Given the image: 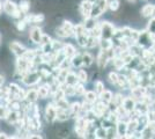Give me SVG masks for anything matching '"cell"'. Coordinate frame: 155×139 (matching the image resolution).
<instances>
[{"label": "cell", "instance_id": "cell-1", "mask_svg": "<svg viewBox=\"0 0 155 139\" xmlns=\"http://www.w3.org/2000/svg\"><path fill=\"white\" fill-rule=\"evenodd\" d=\"M42 79L41 78V74H39L38 71H35V70H32V71H28L27 73L23 74V77H22V82L27 85V86H32V85H36L37 82H39V80Z\"/></svg>", "mask_w": 155, "mask_h": 139}, {"label": "cell", "instance_id": "cell-2", "mask_svg": "<svg viewBox=\"0 0 155 139\" xmlns=\"http://www.w3.org/2000/svg\"><path fill=\"white\" fill-rule=\"evenodd\" d=\"M101 26V37L102 38H112L114 37V33L116 30L115 26L112 23H110L108 21H103L100 23Z\"/></svg>", "mask_w": 155, "mask_h": 139}, {"label": "cell", "instance_id": "cell-3", "mask_svg": "<svg viewBox=\"0 0 155 139\" xmlns=\"http://www.w3.org/2000/svg\"><path fill=\"white\" fill-rule=\"evenodd\" d=\"M9 50L18 58V57H22L23 56V53L26 52L27 48L23 44H21L20 42H18V41H12L9 43Z\"/></svg>", "mask_w": 155, "mask_h": 139}, {"label": "cell", "instance_id": "cell-4", "mask_svg": "<svg viewBox=\"0 0 155 139\" xmlns=\"http://www.w3.org/2000/svg\"><path fill=\"white\" fill-rule=\"evenodd\" d=\"M146 94H147V87L142 86V85H138L131 88V96L136 101H141Z\"/></svg>", "mask_w": 155, "mask_h": 139}, {"label": "cell", "instance_id": "cell-5", "mask_svg": "<svg viewBox=\"0 0 155 139\" xmlns=\"http://www.w3.org/2000/svg\"><path fill=\"white\" fill-rule=\"evenodd\" d=\"M45 117L49 123H53L57 119V107H56V104H53V103L46 104Z\"/></svg>", "mask_w": 155, "mask_h": 139}, {"label": "cell", "instance_id": "cell-6", "mask_svg": "<svg viewBox=\"0 0 155 139\" xmlns=\"http://www.w3.org/2000/svg\"><path fill=\"white\" fill-rule=\"evenodd\" d=\"M42 35H43V31H42V29L39 27H32L31 29L29 30V38L35 44H41Z\"/></svg>", "mask_w": 155, "mask_h": 139}, {"label": "cell", "instance_id": "cell-7", "mask_svg": "<svg viewBox=\"0 0 155 139\" xmlns=\"http://www.w3.org/2000/svg\"><path fill=\"white\" fill-rule=\"evenodd\" d=\"M109 61H110V58L109 56H108V51L101 49L98 55H97V65H98V67L102 70V68H104V67L108 65Z\"/></svg>", "mask_w": 155, "mask_h": 139}, {"label": "cell", "instance_id": "cell-8", "mask_svg": "<svg viewBox=\"0 0 155 139\" xmlns=\"http://www.w3.org/2000/svg\"><path fill=\"white\" fill-rule=\"evenodd\" d=\"M18 5L12 1V0H5L4 2H2V11L7 14V15H11V16H13V14L18 11Z\"/></svg>", "mask_w": 155, "mask_h": 139}, {"label": "cell", "instance_id": "cell-9", "mask_svg": "<svg viewBox=\"0 0 155 139\" xmlns=\"http://www.w3.org/2000/svg\"><path fill=\"white\" fill-rule=\"evenodd\" d=\"M91 7H93V4H91V1H88V0H84V1L80 4V6H79V12H80V14L84 16V19H87V18L91 16Z\"/></svg>", "mask_w": 155, "mask_h": 139}, {"label": "cell", "instance_id": "cell-10", "mask_svg": "<svg viewBox=\"0 0 155 139\" xmlns=\"http://www.w3.org/2000/svg\"><path fill=\"white\" fill-rule=\"evenodd\" d=\"M25 20L27 21V23L37 25V23H42L45 20V16H44V14H26Z\"/></svg>", "mask_w": 155, "mask_h": 139}, {"label": "cell", "instance_id": "cell-11", "mask_svg": "<svg viewBox=\"0 0 155 139\" xmlns=\"http://www.w3.org/2000/svg\"><path fill=\"white\" fill-rule=\"evenodd\" d=\"M136 104H137V101L132 96H125L123 100V103H122V106L125 108V110L127 113L134 110L136 109Z\"/></svg>", "mask_w": 155, "mask_h": 139}, {"label": "cell", "instance_id": "cell-12", "mask_svg": "<svg viewBox=\"0 0 155 139\" xmlns=\"http://www.w3.org/2000/svg\"><path fill=\"white\" fill-rule=\"evenodd\" d=\"M116 132L118 136H120L122 138H124V134L127 133V122H125L124 119H119L116 124Z\"/></svg>", "mask_w": 155, "mask_h": 139}, {"label": "cell", "instance_id": "cell-13", "mask_svg": "<svg viewBox=\"0 0 155 139\" xmlns=\"http://www.w3.org/2000/svg\"><path fill=\"white\" fill-rule=\"evenodd\" d=\"M20 118H21V113H20V110H11V109H9V113H8V115L6 116L7 122H8L9 124H15Z\"/></svg>", "mask_w": 155, "mask_h": 139}, {"label": "cell", "instance_id": "cell-14", "mask_svg": "<svg viewBox=\"0 0 155 139\" xmlns=\"http://www.w3.org/2000/svg\"><path fill=\"white\" fill-rule=\"evenodd\" d=\"M153 11H154V5L153 4H146L141 8L140 14L143 18H152L153 16Z\"/></svg>", "mask_w": 155, "mask_h": 139}, {"label": "cell", "instance_id": "cell-15", "mask_svg": "<svg viewBox=\"0 0 155 139\" xmlns=\"http://www.w3.org/2000/svg\"><path fill=\"white\" fill-rule=\"evenodd\" d=\"M60 27L63 28V30H64L65 33H67L70 35V37H71V36H74V25L72 23L71 21L64 20Z\"/></svg>", "mask_w": 155, "mask_h": 139}, {"label": "cell", "instance_id": "cell-16", "mask_svg": "<svg viewBox=\"0 0 155 139\" xmlns=\"http://www.w3.org/2000/svg\"><path fill=\"white\" fill-rule=\"evenodd\" d=\"M38 99V95H37V89H29V91H27L26 92V100L28 103H34V102H36V100Z\"/></svg>", "mask_w": 155, "mask_h": 139}, {"label": "cell", "instance_id": "cell-17", "mask_svg": "<svg viewBox=\"0 0 155 139\" xmlns=\"http://www.w3.org/2000/svg\"><path fill=\"white\" fill-rule=\"evenodd\" d=\"M112 96H114V94H112L111 91H109V89H104L103 92L98 95V99H100V101H102V102H104V103L108 104V103L111 102Z\"/></svg>", "mask_w": 155, "mask_h": 139}, {"label": "cell", "instance_id": "cell-18", "mask_svg": "<svg viewBox=\"0 0 155 139\" xmlns=\"http://www.w3.org/2000/svg\"><path fill=\"white\" fill-rule=\"evenodd\" d=\"M61 50H63V52H64L66 58H71L72 56H74L77 53V49L72 45V44H70V43L68 44H64Z\"/></svg>", "mask_w": 155, "mask_h": 139}, {"label": "cell", "instance_id": "cell-19", "mask_svg": "<svg viewBox=\"0 0 155 139\" xmlns=\"http://www.w3.org/2000/svg\"><path fill=\"white\" fill-rule=\"evenodd\" d=\"M19 9L21 11L22 14H28V12L30 11V7H31V1L30 0H21L19 4Z\"/></svg>", "mask_w": 155, "mask_h": 139}, {"label": "cell", "instance_id": "cell-20", "mask_svg": "<svg viewBox=\"0 0 155 139\" xmlns=\"http://www.w3.org/2000/svg\"><path fill=\"white\" fill-rule=\"evenodd\" d=\"M70 60H71V65L73 67H81L82 66V55L81 53H75L74 56H72L71 58H70Z\"/></svg>", "mask_w": 155, "mask_h": 139}, {"label": "cell", "instance_id": "cell-21", "mask_svg": "<svg viewBox=\"0 0 155 139\" xmlns=\"http://www.w3.org/2000/svg\"><path fill=\"white\" fill-rule=\"evenodd\" d=\"M84 101H87V102H89V103H95L98 99V95H97L96 93L94 92V91H86V93L84 94Z\"/></svg>", "mask_w": 155, "mask_h": 139}, {"label": "cell", "instance_id": "cell-22", "mask_svg": "<svg viewBox=\"0 0 155 139\" xmlns=\"http://www.w3.org/2000/svg\"><path fill=\"white\" fill-rule=\"evenodd\" d=\"M78 82H79V79H78L77 74H75L74 72H71V71H68L67 75H66V78H65V84L74 86V85H75V84H78Z\"/></svg>", "mask_w": 155, "mask_h": 139}, {"label": "cell", "instance_id": "cell-23", "mask_svg": "<svg viewBox=\"0 0 155 139\" xmlns=\"http://www.w3.org/2000/svg\"><path fill=\"white\" fill-rule=\"evenodd\" d=\"M50 93V87L49 85H44V86H39L37 88V95H38V99H46L48 95Z\"/></svg>", "mask_w": 155, "mask_h": 139}, {"label": "cell", "instance_id": "cell-24", "mask_svg": "<svg viewBox=\"0 0 155 139\" xmlns=\"http://www.w3.org/2000/svg\"><path fill=\"white\" fill-rule=\"evenodd\" d=\"M68 109H70V113H71V117H77V115L81 109V103L80 102H73L72 104H70Z\"/></svg>", "mask_w": 155, "mask_h": 139}, {"label": "cell", "instance_id": "cell-25", "mask_svg": "<svg viewBox=\"0 0 155 139\" xmlns=\"http://www.w3.org/2000/svg\"><path fill=\"white\" fill-rule=\"evenodd\" d=\"M98 45L101 49H103V50H109L110 48H112L114 46V43H112V41L110 40V38H100V42H98Z\"/></svg>", "mask_w": 155, "mask_h": 139}, {"label": "cell", "instance_id": "cell-26", "mask_svg": "<svg viewBox=\"0 0 155 139\" xmlns=\"http://www.w3.org/2000/svg\"><path fill=\"white\" fill-rule=\"evenodd\" d=\"M94 58L89 52H84L82 53V65L86 67H89L93 64Z\"/></svg>", "mask_w": 155, "mask_h": 139}, {"label": "cell", "instance_id": "cell-27", "mask_svg": "<svg viewBox=\"0 0 155 139\" xmlns=\"http://www.w3.org/2000/svg\"><path fill=\"white\" fill-rule=\"evenodd\" d=\"M104 12L100 8V7L97 6L96 4H93V7H91V18H94V19H98Z\"/></svg>", "mask_w": 155, "mask_h": 139}, {"label": "cell", "instance_id": "cell-28", "mask_svg": "<svg viewBox=\"0 0 155 139\" xmlns=\"http://www.w3.org/2000/svg\"><path fill=\"white\" fill-rule=\"evenodd\" d=\"M94 137L97 139L107 138V130L104 129L103 126H98V127L95 129V131H94Z\"/></svg>", "mask_w": 155, "mask_h": 139}, {"label": "cell", "instance_id": "cell-29", "mask_svg": "<svg viewBox=\"0 0 155 139\" xmlns=\"http://www.w3.org/2000/svg\"><path fill=\"white\" fill-rule=\"evenodd\" d=\"M88 37H89V35L84 34V35L77 36V37H75V40H77L78 44L81 46V48H86V46H87V43H88Z\"/></svg>", "mask_w": 155, "mask_h": 139}, {"label": "cell", "instance_id": "cell-30", "mask_svg": "<svg viewBox=\"0 0 155 139\" xmlns=\"http://www.w3.org/2000/svg\"><path fill=\"white\" fill-rule=\"evenodd\" d=\"M96 19H94V18H87V19H84V28L89 31V30H91L94 27L96 26Z\"/></svg>", "mask_w": 155, "mask_h": 139}, {"label": "cell", "instance_id": "cell-31", "mask_svg": "<svg viewBox=\"0 0 155 139\" xmlns=\"http://www.w3.org/2000/svg\"><path fill=\"white\" fill-rule=\"evenodd\" d=\"M56 107L59 108V109H68L70 103H68V101L65 98H63V99L56 100Z\"/></svg>", "mask_w": 155, "mask_h": 139}, {"label": "cell", "instance_id": "cell-32", "mask_svg": "<svg viewBox=\"0 0 155 139\" xmlns=\"http://www.w3.org/2000/svg\"><path fill=\"white\" fill-rule=\"evenodd\" d=\"M120 6V1L119 0H108V8L111 12H116Z\"/></svg>", "mask_w": 155, "mask_h": 139}, {"label": "cell", "instance_id": "cell-33", "mask_svg": "<svg viewBox=\"0 0 155 139\" xmlns=\"http://www.w3.org/2000/svg\"><path fill=\"white\" fill-rule=\"evenodd\" d=\"M77 77H78V79H79V82L86 84V82L88 81V73L86 72L84 70H79Z\"/></svg>", "mask_w": 155, "mask_h": 139}, {"label": "cell", "instance_id": "cell-34", "mask_svg": "<svg viewBox=\"0 0 155 139\" xmlns=\"http://www.w3.org/2000/svg\"><path fill=\"white\" fill-rule=\"evenodd\" d=\"M124 98H125V96H123V94H122V93H117L116 95H114V96H112L111 102H112L114 104H116V106H120V104L123 103Z\"/></svg>", "mask_w": 155, "mask_h": 139}, {"label": "cell", "instance_id": "cell-35", "mask_svg": "<svg viewBox=\"0 0 155 139\" xmlns=\"http://www.w3.org/2000/svg\"><path fill=\"white\" fill-rule=\"evenodd\" d=\"M74 93L77 95H84V93H86V88H84L82 82H78V84L74 85Z\"/></svg>", "mask_w": 155, "mask_h": 139}, {"label": "cell", "instance_id": "cell-36", "mask_svg": "<svg viewBox=\"0 0 155 139\" xmlns=\"http://www.w3.org/2000/svg\"><path fill=\"white\" fill-rule=\"evenodd\" d=\"M94 87H95V93H96L97 95H100V94L105 89V88H104V84L101 80H96V81L94 82Z\"/></svg>", "mask_w": 155, "mask_h": 139}, {"label": "cell", "instance_id": "cell-37", "mask_svg": "<svg viewBox=\"0 0 155 139\" xmlns=\"http://www.w3.org/2000/svg\"><path fill=\"white\" fill-rule=\"evenodd\" d=\"M108 79H109V82L111 85H115L116 86L117 82H118V74L116 72H110L108 74Z\"/></svg>", "mask_w": 155, "mask_h": 139}, {"label": "cell", "instance_id": "cell-38", "mask_svg": "<svg viewBox=\"0 0 155 139\" xmlns=\"http://www.w3.org/2000/svg\"><path fill=\"white\" fill-rule=\"evenodd\" d=\"M147 31H148L149 34H155V16H152L150 21L148 22Z\"/></svg>", "mask_w": 155, "mask_h": 139}, {"label": "cell", "instance_id": "cell-39", "mask_svg": "<svg viewBox=\"0 0 155 139\" xmlns=\"http://www.w3.org/2000/svg\"><path fill=\"white\" fill-rule=\"evenodd\" d=\"M54 31H56V35H57L58 37H60V38H66V37H70V35H68L67 33H65L61 27L56 28V29H54Z\"/></svg>", "mask_w": 155, "mask_h": 139}, {"label": "cell", "instance_id": "cell-40", "mask_svg": "<svg viewBox=\"0 0 155 139\" xmlns=\"http://www.w3.org/2000/svg\"><path fill=\"white\" fill-rule=\"evenodd\" d=\"M51 43H52V50L53 51H59L64 46V43H61L60 41H52Z\"/></svg>", "mask_w": 155, "mask_h": 139}, {"label": "cell", "instance_id": "cell-41", "mask_svg": "<svg viewBox=\"0 0 155 139\" xmlns=\"http://www.w3.org/2000/svg\"><path fill=\"white\" fill-rule=\"evenodd\" d=\"M95 4H96L97 6L100 7L103 12H105L107 8H108V0H97Z\"/></svg>", "mask_w": 155, "mask_h": 139}, {"label": "cell", "instance_id": "cell-42", "mask_svg": "<svg viewBox=\"0 0 155 139\" xmlns=\"http://www.w3.org/2000/svg\"><path fill=\"white\" fill-rule=\"evenodd\" d=\"M27 25H28V23H27V21L25 20V19H21V20L16 23V28H18V30H19V31H21V33H22V31L26 29Z\"/></svg>", "mask_w": 155, "mask_h": 139}, {"label": "cell", "instance_id": "cell-43", "mask_svg": "<svg viewBox=\"0 0 155 139\" xmlns=\"http://www.w3.org/2000/svg\"><path fill=\"white\" fill-rule=\"evenodd\" d=\"M9 113V109L5 106H0V118H6V116Z\"/></svg>", "mask_w": 155, "mask_h": 139}, {"label": "cell", "instance_id": "cell-44", "mask_svg": "<svg viewBox=\"0 0 155 139\" xmlns=\"http://www.w3.org/2000/svg\"><path fill=\"white\" fill-rule=\"evenodd\" d=\"M42 51L43 53L52 52V43H46V44H42Z\"/></svg>", "mask_w": 155, "mask_h": 139}, {"label": "cell", "instance_id": "cell-45", "mask_svg": "<svg viewBox=\"0 0 155 139\" xmlns=\"http://www.w3.org/2000/svg\"><path fill=\"white\" fill-rule=\"evenodd\" d=\"M52 40L51 37L48 35V34H43L42 35V38H41V44H46V43H51Z\"/></svg>", "mask_w": 155, "mask_h": 139}, {"label": "cell", "instance_id": "cell-46", "mask_svg": "<svg viewBox=\"0 0 155 139\" xmlns=\"http://www.w3.org/2000/svg\"><path fill=\"white\" fill-rule=\"evenodd\" d=\"M148 127L149 130L152 131L153 134H155V121H152V122H149L148 123Z\"/></svg>", "mask_w": 155, "mask_h": 139}, {"label": "cell", "instance_id": "cell-47", "mask_svg": "<svg viewBox=\"0 0 155 139\" xmlns=\"http://www.w3.org/2000/svg\"><path fill=\"white\" fill-rule=\"evenodd\" d=\"M4 82H5V77L4 75H0V87L4 85Z\"/></svg>", "mask_w": 155, "mask_h": 139}, {"label": "cell", "instance_id": "cell-48", "mask_svg": "<svg viewBox=\"0 0 155 139\" xmlns=\"http://www.w3.org/2000/svg\"><path fill=\"white\" fill-rule=\"evenodd\" d=\"M0 138H8V136L5 132H0Z\"/></svg>", "mask_w": 155, "mask_h": 139}, {"label": "cell", "instance_id": "cell-49", "mask_svg": "<svg viewBox=\"0 0 155 139\" xmlns=\"http://www.w3.org/2000/svg\"><path fill=\"white\" fill-rule=\"evenodd\" d=\"M127 2H130V4H132V2H136L137 0H126Z\"/></svg>", "mask_w": 155, "mask_h": 139}, {"label": "cell", "instance_id": "cell-50", "mask_svg": "<svg viewBox=\"0 0 155 139\" xmlns=\"http://www.w3.org/2000/svg\"><path fill=\"white\" fill-rule=\"evenodd\" d=\"M2 12V2H0V14Z\"/></svg>", "mask_w": 155, "mask_h": 139}, {"label": "cell", "instance_id": "cell-51", "mask_svg": "<svg viewBox=\"0 0 155 139\" xmlns=\"http://www.w3.org/2000/svg\"><path fill=\"white\" fill-rule=\"evenodd\" d=\"M88 1H91V4H95V2H96L97 0H88Z\"/></svg>", "mask_w": 155, "mask_h": 139}, {"label": "cell", "instance_id": "cell-52", "mask_svg": "<svg viewBox=\"0 0 155 139\" xmlns=\"http://www.w3.org/2000/svg\"><path fill=\"white\" fill-rule=\"evenodd\" d=\"M153 16H155V5H154V11H153Z\"/></svg>", "mask_w": 155, "mask_h": 139}, {"label": "cell", "instance_id": "cell-53", "mask_svg": "<svg viewBox=\"0 0 155 139\" xmlns=\"http://www.w3.org/2000/svg\"><path fill=\"white\" fill-rule=\"evenodd\" d=\"M0 44H1V35H0Z\"/></svg>", "mask_w": 155, "mask_h": 139}, {"label": "cell", "instance_id": "cell-54", "mask_svg": "<svg viewBox=\"0 0 155 139\" xmlns=\"http://www.w3.org/2000/svg\"><path fill=\"white\" fill-rule=\"evenodd\" d=\"M142 1H146V0H142Z\"/></svg>", "mask_w": 155, "mask_h": 139}]
</instances>
